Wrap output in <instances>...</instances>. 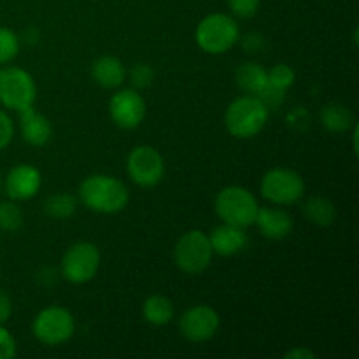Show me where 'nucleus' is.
<instances>
[{"label":"nucleus","mask_w":359,"mask_h":359,"mask_svg":"<svg viewBox=\"0 0 359 359\" xmlns=\"http://www.w3.org/2000/svg\"><path fill=\"white\" fill-rule=\"evenodd\" d=\"M79 202L97 214H118L126 209L130 191L114 175L91 174L79 184Z\"/></svg>","instance_id":"1"},{"label":"nucleus","mask_w":359,"mask_h":359,"mask_svg":"<svg viewBox=\"0 0 359 359\" xmlns=\"http://www.w3.org/2000/svg\"><path fill=\"white\" fill-rule=\"evenodd\" d=\"M270 111L256 95H242L224 111V126L235 139H252L265 130Z\"/></svg>","instance_id":"2"},{"label":"nucleus","mask_w":359,"mask_h":359,"mask_svg":"<svg viewBox=\"0 0 359 359\" xmlns=\"http://www.w3.org/2000/svg\"><path fill=\"white\" fill-rule=\"evenodd\" d=\"M238 39L241 28L230 14L212 13L196 25V46L207 55H224L237 44Z\"/></svg>","instance_id":"3"},{"label":"nucleus","mask_w":359,"mask_h":359,"mask_svg":"<svg viewBox=\"0 0 359 359\" xmlns=\"http://www.w3.org/2000/svg\"><path fill=\"white\" fill-rule=\"evenodd\" d=\"M259 203L256 196L244 186H224L214 200V210L221 223L249 228L255 224Z\"/></svg>","instance_id":"4"},{"label":"nucleus","mask_w":359,"mask_h":359,"mask_svg":"<svg viewBox=\"0 0 359 359\" xmlns=\"http://www.w3.org/2000/svg\"><path fill=\"white\" fill-rule=\"evenodd\" d=\"M259 191L272 205L287 207L304 198L305 181L293 168L276 167L265 172L259 182Z\"/></svg>","instance_id":"5"},{"label":"nucleus","mask_w":359,"mask_h":359,"mask_svg":"<svg viewBox=\"0 0 359 359\" xmlns=\"http://www.w3.org/2000/svg\"><path fill=\"white\" fill-rule=\"evenodd\" d=\"M37 98V84L21 67L2 65L0 67V105L9 111H23L32 107Z\"/></svg>","instance_id":"6"},{"label":"nucleus","mask_w":359,"mask_h":359,"mask_svg":"<svg viewBox=\"0 0 359 359\" xmlns=\"http://www.w3.org/2000/svg\"><path fill=\"white\" fill-rule=\"evenodd\" d=\"M214 258L209 235L202 230H189L174 248L175 266L186 276H200L210 266Z\"/></svg>","instance_id":"7"},{"label":"nucleus","mask_w":359,"mask_h":359,"mask_svg":"<svg viewBox=\"0 0 359 359\" xmlns=\"http://www.w3.org/2000/svg\"><path fill=\"white\" fill-rule=\"evenodd\" d=\"M32 333L42 346H62L69 342L76 333V319L69 309L51 305V307L42 309L35 316L32 323Z\"/></svg>","instance_id":"8"},{"label":"nucleus","mask_w":359,"mask_h":359,"mask_svg":"<svg viewBox=\"0 0 359 359\" xmlns=\"http://www.w3.org/2000/svg\"><path fill=\"white\" fill-rule=\"evenodd\" d=\"M102 256L93 242L81 241L70 245L60 262V273L70 284H86L97 277Z\"/></svg>","instance_id":"9"},{"label":"nucleus","mask_w":359,"mask_h":359,"mask_svg":"<svg viewBox=\"0 0 359 359\" xmlns=\"http://www.w3.org/2000/svg\"><path fill=\"white\" fill-rule=\"evenodd\" d=\"M126 174L140 188H154L163 181L165 160L153 146L133 147L126 158Z\"/></svg>","instance_id":"10"},{"label":"nucleus","mask_w":359,"mask_h":359,"mask_svg":"<svg viewBox=\"0 0 359 359\" xmlns=\"http://www.w3.org/2000/svg\"><path fill=\"white\" fill-rule=\"evenodd\" d=\"M146 114V100L135 88H118L109 100V116L123 130L139 128Z\"/></svg>","instance_id":"11"},{"label":"nucleus","mask_w":359,"mask_h":359,"mask_svg":"<svg viewBox=\"0 0 359 359\" xmlns=\"http://www.w3.org/2000/svg\"><path fill=\"white\" fill-rule=\"evenodd\" d=\"M221 318L210 305H193L179 318V332L188 342L203 344L217 335Z\"/></svg>","instance_id":"12"},{"label":"nucleus","mask_w":359,"mask_h":359,"mask_svg":"<svg viewBox=\"0 0 359 359\" xmlns=\"http://www.w3.org/2000/svg\"><path fill=\"white\" fill-rule=\"evenodd\" d=\"M42 186V175L37 167L30 163H20L7 172L4 179V189L9 200L27 202L34 198Z\"/></svg>","instance_id":"13"},{"label":"nucleus","mask_w":359,"mask_h":359,"mask_svg":"<svg viewBox=\"0 0 359 359\" xmlns=\"http://www.w3.org/2000/svg\"><path fill=\"white\" fill-rule=\"evenodd\" d=\"M255 224L262 235L269 241H283V238L290 237L293 231L294 221L287 210L283 207L272 205V207H259L258 214H256Z\"/></svg>","instance_id":"14"},{"label":"nucleus","mask_w":359,"mask_h":359,"mask_svg":"<svg viewBox=\"0 0 359 359\" xmlns=\"http://www.w3.org/2000/svg\"><path fill=\"white\" fill-rule=\"evenodd\" d=\"M20 114V133L25 142L32 147L48 146L53 139V125L44 114L37 112L32 107L23 109L18 112Z\"/></svg>","instance_id":"15"},{"label":"nucleus","mask_w":359,"mask_h":359,"mask_svg":"<svg viewBox=\"0 0 359 359\" xmlns=\"http://www.w3.org/2000/svg\"><path fill=\"white\" fill-rule=\"evenodd\" d=\"M209 241L214 255L230 258V256L244 251L245 245H248V233H245V228L221 223L216 228H212V231L209 233Z\"/></svg>","instance_id":"16"},{"label":"nucleus","mask_w":359,"mask_h":359,"mask_svg":"<svg viewBox=\"0 0 359 359\" xmlns=\"http://www.w3.org/2000/svg\"><path fill=\"white\" fill-rule=\"evenodd\" d=\"M91 77L98 86L105 90H118L126 81V69L119 58L104 55L95 60L91 65Z\"/></svg>","instance_id":"17"},{"label":"nucleus","mask_w":359,"mask_h":359,"mask_svg":"<svg viewBox=\"0 0 359 359\" xmlns=\"http://www.w3.org/2000/svg\"><path fill=\"white\" fill-rule=\"evenodd\" d=\"M142 318L153 326H167L175 318L174 302L165 294H151L142 304Z\"/></svg>","instance_id":"18"},{"label":"nucleus","mask_w":359,"mask_h":359,"mask_svg":"<svg viewBox=\"0 0 359 359\" xmlns=\"http://www.w3.org/2000/svg\"><path fill=\"white\" fill-rule=\"evenodd\" d=\"M235 83L245 95H258L269 84L266 69L256 62H245L235 70Z\"/></svg>","instance_id":"19"},{"label":"nucleus","mask_w":359,"mask_h":359,"mask_svg":"<svg viewBox=\"0 0 359 359\" xmlns=\"http://www.w3.org/2000/svg\"><path fill=\"white\" fill-rule=\"evenodd\" d=\"M304 216L316 226H332L337 221V207L326 196H311L304 203Z\"/></svg>","instance_id":"20"},{"label":"nucleus","mask_w":359,"mask_h":359,"mask_svg":"<svg viewBox=\"0 0 359 359\" xmlns=\"http://www.w3.org/2000/svg\"><path fill=\"white\" fill-rule=\"evenodd\" d=\"M321 123L328 132L342 133L347 132L354 125V116L346 105L342 104H326L321 111Z\"/></svg>","instance_id":"21"},{"label":"nucleus","mask_w":359,"mask_h":359,"mask_svg":"<svg viewBox=\"0 0 359 359\" xmlns=\"http://www.w3.org/2000/svg\"><path fill=\"white\" fill-rule=\"evenodd\" d=\"M79 198L70 193H55L44 202V214L53 219L65 221L76 214Z\"/></svg>","instance_id":"22"},{"label":"nucleus","mask_w":359,"mask_h":359,"mask_svg":"<svg viewBox=\"0 0 359 359\" xmlns=\"http://www.w3.org/2000/svg\"><path fill=\"white\" fill-rule=\"evenodd\" d=\"M23 223L25 214L14 200L0 203V230L14 233V231H18L23 226Z\"/></svg>","instance_id":"23"},{"label":"nucleus","mask_w":359,"mask_h":359,"mask_svg":"<svg viewBox=\"0 0 359 359\" xmlns=\"http://www.w3.org/2000/svg\"><path fill=\"white\" fill-rule=\"evenodd\" d=\"M21 49V39L16 32L7 27H0V67L9 65Z\"/></svg>","instance_id":"24"},{"label":"nucleus","mask_w":359,"mask_h":359,"mask_svg":"<svg viewBox=\"0 0 359 359\" xmlns=\"http://www.w3.org/2000/svg\"><path fill=\"white\" fill-rule=\"evenodd\" d=\"M266 77H269L270 86L283 91L290 90L294 84V81H297V74H294V70L291 69L290 65H286V63H277L272 69L266 70Z\"/></svg>","instance_id":"25"},{"label":"nucleus","mask_w":359,"mask_h":359,"mask_svg":"<svg viewBox=\"0 0 359 359\" xmlns=\"http://www.w3.org/2000/svg\"><path fill=\"white\" fill-rule=\"evenodd\" d=\"M154 69L149 63H137L132 69L126 70V79H130L132 88L135 90H146L154 83Z\"/></svg>","instance_id":"26"},{"label":"nucleus","mask_w":359,"mask_h":359,"mask_svg":"<svg viewBox=\"0 0 359 359\" xmlns=\"http://www.w3.org/2000/svg\"><path fill=\"white\" fill-rule=\"evenodd\" d=\"M226 2L233 16L248 20V18H252L258 13L262 0H226Z\"/></svg>","instance_id":"27"},{"label":"nucleus","mask_w":359,"mask_h":359,"mask_svg":"<svg viewBox=\"0 0 359 359\" xmlns=\"http://www.w3.org/2000/svg\"><path fill=\"white\" fill-rule=\"evenodd\" d=\"M256 97L269 107V111H272V109H279L284 104V100H286V91L277 90V88L266 84Z\"/></svg>","instance_id":"28"},{"label":"nucleus","mask_w":359,"mask_h":359,"mask_svg":"<svg viewBox=\"0 0 359 359\" xmlns=\"http://www.w3.org/2000/svg\"><path fill=\"white\" fill-rule=\"evenodd\" d=\"M18 354V344L13 333L0 325V359H13Z\"/></svg>","instance_id":"29"},{"label":"nucleus","mask_w":359,"mask_h":359,"mask_svg":"<svg viewBox=\"0 0 359 359\" xmlns=\"http://www.w3.org/2000/svg\"><path fill=\"white\" fill-rule=\"evenodd\" d=\"M14 139V123L4 109H0V151L6 149Z\"/></svg>","instance_id":"30"},{"label":"nucleus","mask_w":359,"mask_h":359,"mask_svg":"<svg viewBox=\"0 0 359 359\" xmlns=\"http://www.w3.org/2000/svg\"><path fill=\"white\" fill-rule=\"evenodd\" d=\"M242 46H244V49L248 53H259L263 51V48H265V37H263L262 34L251 32V34H248L244 37Z\"/></svg>","instance_id":"31"},{"label":"nucleus","mask_w":359,"mask_h":359,"mask_svg":"<svg viewBox=\"0 0 359 359\" xmlns=\"http://www.w3.org/2000/svg\"><path fill=\"white\" fill-rule=\"evenodd\" d=\"M13 316V300L6 291L0 290V325H6Z\"/></svg>","instance_id":"32"},{"label":"nucleus","mask_w":359,"mask_h":359,"mask_svg":"<svg viewBox=\"0 0 359 359\" xmlns=\"http://www.w3.org/2000/svg\"><path fill=\"white\" fill-rule=\"evenodd\" d=\"M284 358L286 359H314L316 353L314 351L309 349V347H294V349L287 351V353L284 354Z\"/></svg>","instance_id":"33"},{"label":"nucleus","mask_w":359,"mask_h":359,"mask_svg":"<svg viewBox=\"0 0 359 359\" xmlns=\"http://www.w3.org/2000/svg\"><path fill=\"white\" fill-rule=\"evenodd\" d=\"M37 41H39V30H35V28H28V30H25L23 42H27V44H35Z\"/></svg>","instance_id":"34"},{"label":"nucleus","mask_w":359,"mask_h":359,"mask_svg":"<svg viewBox=\"0 0 359 359\" xmlns=\"http://www.w3.org/2000/svg\"><path fill=\"white\" fill-rule=\"evenodd\" d=\"M0 186H2V177H0Z\"/></svg>","instance_id":"35"}]
</instances>
